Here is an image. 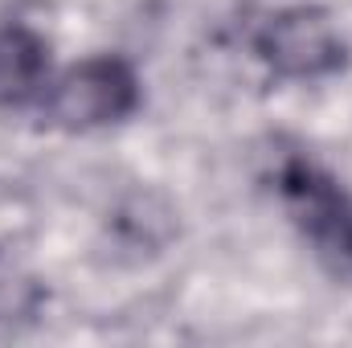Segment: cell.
Listing matches in <instances>:
<instances>
[{"instance_id":"obj_4","label":"cell","mask_w":352,"mask_h":348,"mask_svg":"<svg viewBox=\"0 0 352 348\" xmlns=\"http://www.w3.org/2000/svg\"><path fill=\"white\" fill-rule=\"evenodd\" d=\"M45 78H50L45 41L25 25H4L0 29V107L29 102L45 87Z\"/></svg>"},{"instance_id":"obj_1","label":"cell","mask_w":352,"mask_h":348,"mask_svg":"<svg viewBox=\"0 0 352 348\" xmlns=\"http://www.w3.org/2000/svg\"><path fill=\"white\" fill-rule=\"evenodd\" d=\"M283 205L332 279L352 283V197L316 164L291 160L283 168Z\"/></svg>"},{"instance_id":"obj_3","label":"cell","mask_w":352,"mask_h":348,"mask_svg":"<svg viewBox=\"0 0 352 348\" xmlns=\"http://www.w3.org/2000/svg\"><path fill=\"white\" fill-rule=\"evenodd\" d=\"M140 102V83L127 62L119 58H90L82 66L66 70L50 94V111L62 127H102L119 123L135 111Z\"/></svg>"},{"instance_id":"obj_2","label":"cell","mask_w":352,"mask_h":348,"mask_svg":"<svg viewBox=\"0 0 352 348\" xmlns=\"http://www.w3.org/2000/svg\"><path fill=\"white\" fill-rule=\"evenodd\" d=\"M258 54L274 74L311 83V78L336 74L349 58V45L324 12L287 8L266 21V29L258 33Z\"/></svg>"}]
</instances>
